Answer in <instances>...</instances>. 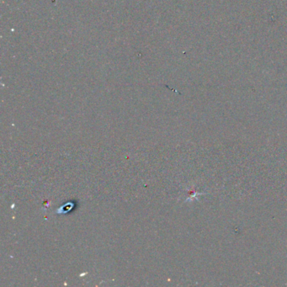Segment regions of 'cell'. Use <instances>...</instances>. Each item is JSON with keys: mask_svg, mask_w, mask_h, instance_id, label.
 I'll list each match as a JSON object with an SVG mask.
<instances>
[{"mask_svg": "<svg viewBox=\"0 0 287 287\" xmlns=\"http://www.w3.org/2000/svg\"><path fill=\"white\" fill-rule=\"evenodd\" d=\"M74 205L72 202L66 203L65 205L62 206L61 208L56 210V213L58 214H66V213L70 212V210H72V208H74Z\"/></svg>", "mask_w": 287, "mask_h": 287, "instance_id": "obj_1", "label": "cell"}]
</instances>
